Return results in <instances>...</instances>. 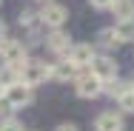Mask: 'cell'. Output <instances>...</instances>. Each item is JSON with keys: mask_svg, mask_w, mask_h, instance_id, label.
Returning <instances> with one entry per match:
<instances>
[{"mask_svg": "<svg viewBox=\"0 0 134 131\" xmlns=\"http://www.w3.org/2000/svg\"><path fill=\"white\" fill-rule=\"evenodd\" d=\"M37 17H40V23L49 29H60L66 20H69V9L63 6V3H46V6H40V12H37Z\"/></svg>", "mask_w": 134, "mask_h": 131, "instance_id": "obj_4", "label": "cell"}, {"mask_svg": "<svg viewBox=\"0 0 134 131\" xmlns=\"http://www.w3.org/2000/svg\"><path fill=\"white\" fill-rule=\"evenodd\" d=\"M91 74L100 80V83H111V80H117V60L114 57H108V54H97L94 60H91Z\"/></svg>", "mask_w": 134, "mask_h": 131, "instance_id": "obj_5", "label": "cell"}, {"mask_svg": "<svg viewBox=\"0 0 134 131\" xmlns=\"http://www.w3.org/2000/svg\"><path fill=\"white\" fill-rule=\"evenodd\" d=\"M46 80H52V66L40 63V60H29L23 66V71H20V83L29 86V88H34V86H40Z\"/></svg>", "mask_w": 134, "mask_h": 131, "instance_id": "obj_2", "label": "cell"}, {"mask_svg": "<svg viewBox=\"0 0 134 131\" xmlns=\"http://www.w3.org/2000/svg\"><path fill=\"white\" fill-rule=\"evenodd\" d=\"M37 23H40V17H37L34 12H20V26L23 29H34Z\"/></svg>", "mask_w": 134, "mask_h": 131, "instance_id": "obj_16", "label": "cell"}, {"mask_svg": "<svg viewBox=\"0 0 134 131\" xmlns=\"http://www.w3.org/2000/svg\"><path fill=\"white\" fill-rule=\"evenodd\" d=\"M117 105H120V114H134V88H129V91L117 100Z\"/></svg>", "mask_w": 134, "mask_h": 131, "instance_id": "obj_15", "label": "cell"}, {"mask_svg": "<svg viewBox=\"0 0 134 131\" xmlns=\"http://www.w3.org/2000/svg\"><path fill=\"white\" fill-rule=\"evenodd\" d=\"M123 128H126V120L120 111H100L94 120V131H123Z\"/></svg>", "mask_w": 134, "mask_h": 131, "instance_id": "obj_8", "label": "cell"}, {"mask_svg": "<svg viewBox=\"0 0 134 131\" xmlns=\"http://www.w3.org/2000/svg\"><path fill=\"white\" fill-rule=\"evenodd\" d=\"M131 88V83H126V80H111V83H103V94H108V97H114V100H120L126 91Z\"/></svg>", "mask_w": 134, "mask_h": 131, "instance_id": "obj_13", "label": "cell"}, {"mask_svg": "<svg viewBox=\"0 0 134 131\" xmlns=\"http://www.w3.org/2000/svg\"><path fill=\"white\" fill-rule=\"evenodd\" d=\"M111 31H114V37H117V43H120V46H126V43H134V20L114 23V26H111Z\"/></svg>", "mask_w": 134, "mask_h": 131, "instance_id": "obj_12", "label": "cell"}, {"mask_svg": "<svg viewBox=\"0 0 134 131\" xmlns=\"http://www.w3.org/2000/svg\"><path fill=\"white\" fill-rule=\"evenodd\" d=\"M0 131H23V126L12 117V120H0Z\"/></svg>", "mask_w": 134, "mask_h": 131, "instance_id": "obj_18", "label": "cell"}, {"mask_svg": "<svg viewBox=\"0 0 134 131\" xmlns=\"http://www.w3.org/2000/svg\"><path fill=\"white\" fill-rule=\"evenodd\" d=\"M40 3H43V6H46V3H52V0H40Z\"/></svg>", "mask_w": 134, "mask_h": 131, "instance_id": "obj_22", "label": "cell"}, {"mask_svg": "<svg viewBox=\"0 0 134 131\" xmlns=\"http://www.w3.org/2000/svg\"><path fill=\"white\" fill-rule=\"evenodd\" d=\"M111 14H114V20H117V23L134 20V0H114Z\"/></svg>", "mask_w": 134, "mask_h": 131, "instance_id": "obj_11", "label": "cell"}, {"mask_svg": "<svg viewBox=\"0 0 134 131\" xmlns=\"http://www.w3.org/2000/svg\"><path fill=\"white\" fill-rule=\"evenodd\" d=\"M131 88H134V80H131Z\"/></svg>", "mask_w": 134, "mask_h": 131, "instance_id": "obj_23", "label": "cell"}, {"mask_svg": "<svg viewBox=\"0 0 134 131\" xmlns=\"http://www.w3.org/2000/svg\"><path fill=\"white\" fill-rule=\"evenodd\" d=\"M3 97H6L12 105H14V108H26V105L34 103V91H31L29 86H23V83H14V86H9V88L3 91Z\"/></svg>", "mask_w": 134, "mask_h": 131, "instance_id": "obj_7", "label": "cell"}, {"mask_svg": "<svg viewBox=\"0 0 134 131\" xmlns=\"http://www.w3.org/2000/svg\"><path fill=\"white\" fill-rule=\"evenodd\" d=\"M0 3H3V0H0Z\"/></svg>", "mask_w": 134, "mask_h": 131, "instance_id": "obj_24", "label": "cell"}, {"mask_svg": "<svg viewBox=\"0 0 134 131\" xmlns=\"http://www.w3.org/2000/svg\"><path fill=\"white\" fill-rule=\"evenodd\" d=\"M97 46H103V49H117L120 43H117V37H114L111 29H103V31L97 34Z\"/></svg>", "mask_w": 134, "mask_h": 131, "instance_id": "obj_14", "label": "cell"}, {"mask_svg": "<svg viewBox=\"0 0 134 131\" xmlns=\"http://www.w3.org/2000/svg\"><path fill=\"white\" fill-rule=\"evenodd\" d=\"M77 74H80V71H77V69L69 63V60L54 63V66H52V80H54V83H69V80H74Z\"/></svg>", "mask_w": 134, "mask_h": 131, "instance_id": "obj_10", "label": "cell"}, {"mask_svg": "<svg viewBox=\"0 0 134 131\" xmlns=\"http://www.w3.org/2000/svg\"><path fill=\"white\" fill-rule=\"evenodd\" d=\"M3 40H6V23L0 20V43H3Z\"/></svg>", "mask_w": 134, "mask_h": 131, "instance_id": "obj_21", "label": "cell"}, {"mask_svg": "<svg viewBox=\"0 0 134 131\" xmlns=\"http://www.w3.org/2000/svg\"><path fill=\"white\" fill-rule=\"evenodd\" d=\"M94 57H97V52H94L91 43H71V49L66 52V60H69L77 71H80V69H88Z\"/></svg>", "mask_w": 134, "mask_h": 131, "instance_id": "obj_6", "label": "cell"}, {"mask_svg": "<svg viewBox=\"0 0 134 131\" xmlns=\"http://www.w3.org/2000/svg\"><path fill=\"white\" fill-rule=\"evenodd\" d=\"M46 46H49V52L66 57V52L71 49V37H69V31H63V29H52V31L46 34Z\"/></svg>", "mask_w": 134, "mask_h": 131, "instance_id": "obj_9", "label": "cell"}, {"mask_svg": "<svg viewBox=\"0 0 134 131\" xmlns=\"http://www.w3.org/2000/svg\"><path fill=\"white\" fill-rule=\"evenodd\" d=\"M88 3H91V6H94V9H100V12H111V6H114V0H88Z\"/></svg>", "mask_w": 134, "mask_h": 131, "instance_id": "obj_19", "label": "cell"}, {"mask_svg": "<svg viewBox=\"0 0 134 131\" xmlns=\"http://www.w3.org/2000/svg\"><path fill=\"white\" fill-rule=\"evenodd\" d=\"M14 111H17V108H14V105L0 94V120H12V114H14Z\"/></svg>", "mask_w": 134, "mask_h": 131, "instance_id": "obj_17", "label": "cell"}, {"mask_svg": "<svg viewBox=\"0 0 134 131\" xmlns=\"http://www.w3.org/2000/svg\"><path fill=\"white\" fill-rule=\"evenodd\" d=\"M0 60H3V66H9L12 71H17V77H20L23 66L29 63L23 40H12V37H6V40L0 43Z\"/></svg>", "mask_w": 134, "mask_h": 131, "instance_id": "obj_1", "label": "cell"}, {"mask_svg": "<svg viewBox=\"0 0 134 131\" xmlns=\"http://www.w3.org/2000/svg\"><path fill=\"white\" fill-rule=\"evenodd\" d=\"M54 131H80V128H77L74 123H60V126H57Z\"/></svg>", "mask_w": 134, "mask_h": 131, "instance_id": "obj_20", "label": "cell"}, {"mask_svg": "<svg viewBox=\"0 0 134 131\" xmlns=\"http://www.w3.org/2000/svg\"><path fill=\"white\" fill-rule=\"evenodd\" d=\"M74 94L83 97V100H97V97L103 94V83L94 77L91 71H80V74L74 77Z\"/></svg>", "mask_w": 134, "mask_h": 131, "instance_id": "obj_3", "label": "cell"}]
</instances>
